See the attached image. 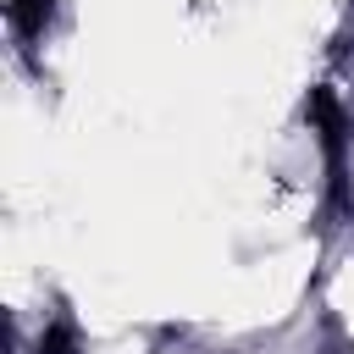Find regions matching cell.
Here are the masks:
<instances>
[{
    "label": "cell",
    "mask_w": 354,
    "mask_h": 354,
    "mask_svg": "<svg viewBox=\"0 0 354 354\" xmlns=\"http://www.w3.org/2000/svg\"><path fill=\"white\" fill-rule=\"evenodd\" d=\"M44 11H50V0H11V28L17 33H33Z\"/></svg>",
    "instance_id": "1"
}]
</instances>
